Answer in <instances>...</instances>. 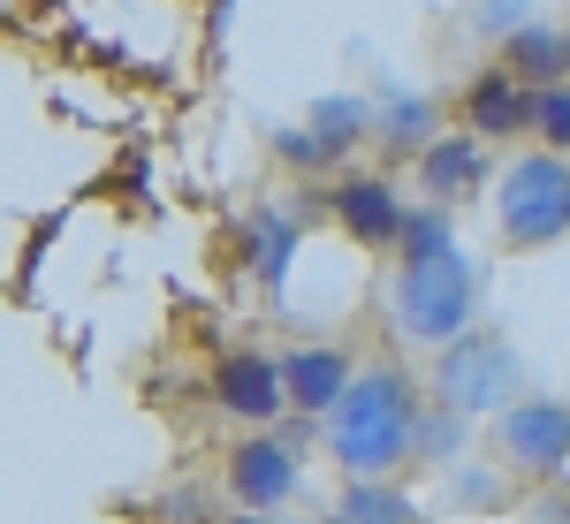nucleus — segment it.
I'll use <instances>...</instances> for the list:
<instances>
[{
  "mask_svg": "<svg viewBox=\"0 0 570 524\" xmlns=\"http://www.w3.org/2000/svg\"><path fill=\"white\" fill-rule=\"evenodd\" d=\"M320 426H327V456L351 479H381V472H395L419 448V388H411V373L373 365V373H357L351 395Z\"/></svg>",
  "mask_w": 570,
  "mask_h": 524,
  "instance_id": "f257e3e1",
  "label": "nucleus"
},
{
  "mask_svg": "<svg viewBox=\"0 0 570 524\" xmlns=\"http://www.w3.org/2000/svg\"><path fill=\"white\" fill-rule=\"evenodd\" d=\"M480 312V266L464 251H441V259H403L395 266V335L403 343H456Z\"/></svg>",
  "mask_w": 570,
  "mask_h": 524,
  "instance_id": "f03ea898",
  "label": "nucleus"
},
{
  "mask_svg": "<svg viewBox=\"0 0 570 524\" xmlns=\"http://www.w3.org/2000/svg\"><path fill=\"white\" fill-rule=\"evenodd\" d=\"M570 236V160L556 145H540L525 160H510L502 175V244L532 251V244H556Z\"/></svg>",
  "mask_w": 570,
  "mask_h": 524,
  "instance_id": "7ed1b4c3",
  "label": "nucleus"
},
{
  "mask_svg": "<svg viewBox=\"0 0 570 524\" xmlns=\"http://www.w3.org/2000/svg\"><path fill=\"white\" fill-rule=\"evenodd\" d=\"M434 388H441V403H456L464 418L502 411V403L518 395V349L502 343V335H472V327H464L456 343H441Z\"/></svg>",
  "mask_w": 570,
  "mask_h": 524,
  "instance_id": "20e7f679",
  "label": "nucleus"
},
{
  "mask_svg": "<svg viewBox=\"0 0 570 524\" xmlns=\"http://www.w3.org/2000/svg\"><path fill=\"white\" fill-rule=\"evenodd\" d=\"M494 441H502V456H510L518 472L556 479L570 464V403L563 395H510L502 418H494Z\"/></svg>",
  "mask_w": 570,
  "mask_h": 524,
  "instance_id": "39448f33",
  "label": "nucleus"
},
{
  "mask_svg": "<svg viewBox=\"0 0 570 524\" xmlns=\"http://www.w3.org/2000/svg\"><path fill=\"white\" fill-rule=\"evenodd\" d=\"M297 434H252L236 441V456H228V494H236V510H282L289 494H297Z\"/></svg>",
  "mask_w": 570,
  "mask_h": 524,
  "instance_id": "423d86ee",
  "label": "nucleus"
},
{
  "mask_svg": "<svg viewBox=\"0 0 570 524\" xmlns=\"http://www.w3.org/2000/svg\"><path fill=\"white\" fill-rule=\"evenodd\" d=\"M214 395H220V411H236V418L266 426V418H282L289 380H282V365H274L266 349H228L220 373H214Z\"/></svg>",
  "mask_w": 570,
  "mask_h": 524,
  "instance_id": "0eeeda50",
  "label": "nucleus"
},
{
  "mask_svg": "<svg viewBox=\"0 0 570 524\" xmlns=\"http://www.w3.org/2000/svg\"><path fill=\"white\" fill-rule=\"evenodd\" d=\"M335 220L351 228L357 244L389 251L395 236H403V220H411V206L395 198V182H381V175H343L335 182Z\"/></svg>",
  "mask_w": 570,
  "mask_h": 524,
  "instance_id": "6e6552de",
  "label": "nucleus"
},
{
  "mask_svg": "<svg viewBox=\"0 0 570 524\" xmlns=\"http://www.w3.org/2000/svg\"><path fill=\"white\" fill-rule=\"evenodd\" d=\"M282 380H289V403H297V411L327 418V411L351 395L357 365H351V349H335V343H305V349L282 357Z\"/></svg>",
  "mask_w": 570,
  "mask_h": 524,
  "instance_id": "1a4fd4ad",
  "label": "nucleus"
},
{
  "mask_svg": "<svg viewBox=\"0 0 570 524\" xmlns=\"http://www.w3.org/2000/svg\"><path fill=\"white\" fill-rule=\"evenodd\" d=\"M464 130L480 137H525L532 130V85L510 69H487L464 85Z\"/></svg>",
  "mask_w": 570,
  "mask_h": 524,
  "instance_id": "9d476101",
  "label": "nucleus"
},
{
  "mask_svg": "<svg viewBox=\"0 0 570 524\" xmlns=\"http://www.w3.org/2000/svg\"><path fill=\"white\" fill-rule=\"evenodd\" d=\"M419 182L434 190L441 206H449V198H480V182H487V137L480 130L434 137V145L419 152Z\"/></svg>",
  "mask_w": 570,
  "mask_h": 524,
  "instance_id": "9b49d317",
  "label": "nucleus"
},
{
  "mask_svg": "<svg viewBox=\"0 0 570 524\" xmlns=\"http://www.w3.org/2000/svg\"><path fill=\"white\" fill-rule=\"evenodd\" d=\"M502 69L525 77L532 91L563 85V77H570V39H563V31H548V23H518V31L502 39Z\"/></svg>",
  "mask_w": 570,
  "mask_h": 524,
  "instance_id": "f8f14e48",
  "label": "nucleus"
},
{
  "mask_svg": "<svg viewBox=\"0 0 570 524\" xmlns=\"http://www.w3.org/2000/svg\"><path fill=\"white\" fill-rule=\"evenodd\" d=\"M297 236H305V228L289 214H252L236 228V251L252 259V274H259L266 289H282V281H289V259H297Z\"/></svg>",
  "mask_w": 570,
  "mask_h": 524,
  "instance_id": "ddd939ff",
  "label": "nucleus"
},
{
  "mask_svg": "<svg viewBox=\"0 0 570 524\" xmlns=\"http://www.w3.org/2000/svg\"><path fill=\"white\" fill-rule=\"evenodd\" d=\"M312 130L343 160V152H357V137L381 130V115H373V99H357V91H327V99H312Z\"/></svg>",
  "mask_w": 570,
  "mask_h": 524,
  "instance_id": "4468645a",
  "label": "nucleus"
},
{
  "mask_svg": "<svg viewBox=\"0 0 570 524\" xmlns=\"http://www.w3.org/2000/svg\"><path fill=\"white\" fill-rule=\"evenodd\" d=\"M381 137H389L395 152H426L441 137V107L426 91H395L389 107H381Z\"/></svg>",
  "mask_w": 570,
  "mask_h": 524,
  "instance_id": "2eb2a0df",
  "label": "nucleus"
},
{
  "mask_svg": "<svg viewBox=\"0 0 570 524\" xmlns=\"http://www.w3.org/2000/svg\"><path fill=\"white\" fill-rule=\"evenodd\" d=\"M327 524H419V510H411L389 479H351Z\"/></svg>",
  "mask_w": 570,
  "mask_h": 524,
  "instance_id": "dca6fc26",
  "label": "nucleus"
},
{
  "mask_svg": "<svg viewBox=\"0 0 570 524\" xmlns=\"http://www.w3.org/2000/svg\"><path fill=\"white\" fill-rule=\"evenodd\" d=\"M441 251H456V228H449L441 206H419L403 220V236H395V259H441Z\"/></svg>",
  "mask_w": 570,
  "mask_h": 524,
  "instance_id": "f3484780",
  "label": "nucleus"
},
{
  "mask_svg": "<svg viewBox=\"0 0 570 524\" xmlns=\"http://www.w3.org/2000/svg\"><path fill=\"white\" fill-rule=\"evenodd\" d=\"M464 426H472V418H464L456 403L419 411V448H411V456H419V464H449V456H456V441H464Z\"/></svg>",
  "mask_w": 570,
  "mask_h": 524,
  "instance_id": "a211bd4d",
  "label": "nucleus"
},
{
  "mask_svg": "<svg viewBox=\"0 0 570 524\" xmlns=\"http://www.w3.org/2000/svg\"><path fill=\"white\" fill-rule=\"evenodd\" d=\"M532 130H540V145L570 152V77H563V85H540V91H532Z\"/></svg>",
  "mask_w": 570,
  "mask_h": 524,
  "instance_id": "6ab92c4d",
  "label": "nucleus"
},
{
  "mask_svg": "<svg viewBox=\"0 0 570 524\" xmlns=\"http://www.w3.org/2000/svg\"><path fill=\"white\" fill-rule=\"evenodd\" d=\"M274 152H282V160H289V168H327V160H335V152H327V145H320V130H274Z\"/></svg>",
  "mask_w": 570,
  "mask_h": 524,
  "instance_id": "aec40b11",
  "label": "nucleus"
},
{
  "mask_svg": "<svg viewBox=\"0 0 570 524\" xmlns=\"http://www.w3.org/2000/svg\"><path fill=\"white\" fill-rule=\"evenodd\" d=\"M472 23L510 39V31H518V23H532V16H525V0H480V8H472Z\"/></svg>",
  "mask_w": 570,
  "mask_h": 524,
  "instance_id": "412c9836",
  "label": "nucleus"
},
{
  "mask_svg": "<svg viewBox=\"0 0 570 524\" xmlns=\"http://www.w3.org/2000/svg\"><path fill=\"white\" fill-rule=\"evenodd\" d=\"M449 494H456L464 510H494V502H502V486L480 479V472H456V479H449Z\"/></svg>",
  "mask_w": 570,
  "mask_h": 524,
  "instance_id": "4be33fe9",
  "label": "nucleus"
},
{
  "mask_svg": "<svg viewBox=\"0 0 570 524\" xmlns=\"http://www.w3.org/2000/svg\"><path fill=\"white\" fill-rule=\"evenodd\" d=\"M228 524H274V517H266V510H236Z\"/></svg>",
  "mask_w": 570,
  "mask_h": 524,
  "instance_id": "5701e85b",
  "label": "nucleus"
}]
</instances>
